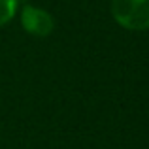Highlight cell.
<instances>
[{
    "label": "cell",
    "mask_w": 149,
    "mask_h": 149,
    "mask_svg": "<svg viewBox=\"0 0 149 149\" xmlns=\"http://www.w3.org/2000/svg\"><path fill=\"white\" fill-rule=\"evenodd\" d=\"M113 19L128 30L149 29V0H113Z\"/></svg>",
    "instance_id": "1"
},
{
    "label": "cell",
    "mask_w": 149,
    "mask_h": 149,
    "mask_svg": "<svg viewBox=\"0 0 149 149\" xmlns=\"http://www.w3.org/2000/svg\"><path fill=\"white\" fill-rule=\"evenodd\" d=\"M21 25L32 36H49L53 30V19L45 10L26 4L21 11Z\"/></svg>",
    "instance_id": "2"
},
{
    "label": "cell",
    "mask_w": 149,
    "mask_h": 149,
    "mask_svg": "<svg viewBox=\"0 0 149 149\" xmlns=\"http://www.w3.org/2000/svg\"><path fill=\"white\" fill-rule=\"evenodd\" d=\"M17 10V0H0V26L11 21Z\"/></svg>",
    "instance_id": "3"
}]
</instances>
